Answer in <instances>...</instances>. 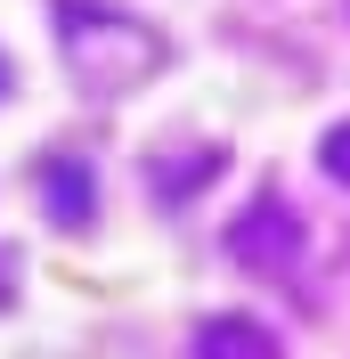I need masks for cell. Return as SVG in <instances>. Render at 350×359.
<instances>
[{
	"instance_id": "cell-1",
	"label": "cell",
	"mask_w": 350,
	"mask_h": 359,
	"mask_svg": "<svg viewBox=\"0 0 350 359\" xmlns=\"http://www.w3.org/2000/svg\"><path fill=\"white\" fill-rule=\"evenodd\" d=\"M228 253H237L244 269H277V278H285L293 253H302V221H293V204H285V196H261L237 229H228Z\"/></svg>"
},
{
	"instance_id": "cell-2",
	"label": "cell",
	"mask_w": 350,
	"mask_h": 359,
	"mask_svg": "<svg viewBox=\"0 0 350 359\" xmlns=\"http://www.w3.org/2000/svg\"><path fill=\"white\" fill-rule=\"evenodd\" d=\"M196 359H277V335L253 318H204L196 327Z\"/></svg>"
},
{
	"instance_id": "cell-3",
	"label": "cell",
	"mask_w": 350,
	"mask_h": 359,
	"mask_svg": "<svg viewBox=\"0 0 350 359\" xmlns=\"http://www.w3.org/2000/svg\"><path fill=\"white\" fill-rule=\"evenodd\" d=\"M41 196H49V221H90V212H98V196H90V163H49Z\"/></svg>"
},
{
	"instance_id": "cell-4",
	"label": "cell",
	"mask_w": 350,
	"mask_h": 359,
	"mask_svg": "<svg viewBox=\"0 0 350 359\" xmlns=\"http://www.w3.org/2000/svg\"><path fill=\"white\" fill-rule=\"evenodd\" d=\"M318 156H326V172H334V180H342V188H350V123H334V131H326V147H318Z\"/></svg>"
},
{
	"instance_id": "cell-5",
	"label": "cell",
	"mask_w": 350,
	"mask_h": 359,
	"mask_svg": "<svg viewBox=\"0 0 350 359\" xmlns=\"http://www.w3.org/2000/svg\"><path fill=\"white\" fill-rule=\"evenodd\" d=\"M0 90H8V66H0Z\"/></svg>"
}]
</instances>
